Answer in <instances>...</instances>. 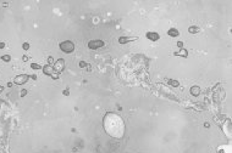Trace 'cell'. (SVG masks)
I'll list each match as a JSON object with an SVG mask.
<instances>
[{"label": "cell", "instance_id": "6da1fadb", "mask_svg": "<svg viewBox=\"0 0 232 153\" xmlns=\"http://www.w3.org/2000/svg\"><path fill=\"white\" fill-rule=\"evenodd\" d=\"M105 131L115 139H121L125 134V124L123 120L115 113H107L104 118Z\"/></svg>", "mask_w": 232, "mask_h": 153}, {"label": "cell", "instance_id": "7a4b0ae2", "mask_svg": "<svg viewBox=\"0 0 232 153\" xmlns=\"http://www.w3.org/2000/svg\"><path fill=\"white\" fill-rule=\"evenodd\" d=\"M60 49L62 52L65 54H71L74 51V44L71 42V40H65L60 44Z\"/></svg>", "mask_w": 232, "mask_h": 153}, {"label": "cell", "instance_id": "3957f363", "mask_svg": "<svg viewBox=\"0 0 232 153\" xmlns=\"http://www.w3.org/2000/svg\"><path fill=\"white\" fill-rule=\"evenodd\" d=\"M43 72L45 75H50L53 79H57L59 78V73L57 72H55V69L50 66V64H47V66L43 67Z\"/></svg>", "mask_w": 232, "mask_h": 153}, {"label": "cell", "instance_id": "277c9868", "mask_svg": "<svg viewBox=\"0 0 232 153\" xmlns=\"http://www.w3.org/2000/svg\"><path fill=\"white\" fill-rule=\"evenodd\" d=\"M105 45V43L103 40H90L88 42V47L90 50H97V49H100Z\"/></svg>", "mask_w": 232, "mask_h": 153}, {"label": "cell", "instance_id": "5b68a950", "mask_svg": "<svg viewBox=\"0 0 232 153\" xmlns=\"http://www.w3.org/2000/svg\"><path fill=\"white\" fill-rule=\"evenodd\" d=\"M28 79H29V75H27V74H20V75H17V77L14 79V83L17 84V85H23V84H26L28 82Z\"/></svg>", "mask_w": 232, "mask_h": 153}, {"label": "cell", "instance_id": "8992f818", "mask_svg": "<svg viewBox=\"0 0 232 153\" xmlns=\"http://www.w3.org/2000/svg\"><path fill=\"white\" fill-rule=\"evenodd\" d=\"M53 68L55 69V72H57V73H61V72L64 71V68H65V60L59 59V60L55 62V64L53 66Z\"/></svg>", "mask_w": 232, "mask_h": 153}, {"label": "cell", "instance_id": "52a82bcc", "mask_svg": "<svg viewBox=\"0 0 232 153\" xmlns=\"http://www.w3.org/2000/svg\"><path fill=\"white\" fill-rule=\"evenodd\" d=\"M138 37H120L119 38V43L121 45L126 44V43H130V42H135V40H137Z\"/></svg>", "mask_w": 232, "mask_h": 153}, {"label": "cell", "instance_id": "ba28073f", "mask_svg": "<svg viewBox=\"0 0 232 153\" xmlns=\"http://www.w3.org/2000/svg\"><path fill=\"white\" fill-rule=\"evenodd\" d=\"M145 37H147V39L152 40V42H156V40L160 39V35L156 33V32H148V33L145 34Z\"/></svg>", "mask_w": 232, "mask_h": 153}, {"label": "cell", "instance_id": "9c48e42d", "mask_svg": "<svg viewBox=\"0 0 232 153\" xmlns=\"http://www.w3.org/2000/svg\"><path fill=\"white\" fill-rule=\"evenodd\" d=\"M168 34H169L170 37H172V38H176V37L180 35V32H178L177 29H175V28H171V29L168 30Z\"/></svg>", "mask_w": 232, "mask_h": 153}, {"label": "cell", "instance_id": "30bf717a", "mask_svg": "<svg viewBox=\"0 0 232 153\" xmlns=\"http://www.w3.org/2000/svg\"><path fill=\"white\" fill-rule=\"evenodd\" d=\"M190 94H192L193 96H198L200 94V87L199 86H192L190 87Z\"/></svg>", "mask_w": 232, "mask_h": 153}, {"label": "cell", "instance_id": "8fae6325", "mask_svg": "<svg viewBox=\"0 0 232 153\" xmlns=\"http://www.w3.org/2000/svg\"><path fill=\"white\" fill-rule=\"evenodd\" d=\"M175 55H176V56H182V57H187V55H188V54H187V51H186V49H182L181 51H178V52H176Z\"/></svg>", "mask_w": 232, "mask_h": 153}, {"label": "cell", "instance_id": "7c38bea8", "mask_svg": "<svg viewBox=\"0 0 232 153\" xmlns=\"http://www.w3.org/2000/svg\"><path fill=\"white\" fill-rule=\"evenodd\" d=\"M168 83H169L171 86H175V87H177V86L180 85V83L177 82V80H172V79H168Z\"/></svg>", "mask_w": 232, "mask_h": 153}, {"label": "cell", "instance_id": "4fadbf2b", "mask_svg": "<svg viewBox=\"0 0 232 153\" xmlns=\"http://www.w3.org/2000/svg\"><path fill=\"white\" fill-rule=\"evenodd\" d=\"M188 32H189L190 34H193V33H197V32H199V28L195 27V26H192V27H189Z\"/></svg>", "mask_w": 232, "mask_h": 153}, {"label": "cell", "instance_id": "5bb4252c", "mask_svg": "<svg viewBox=\"0 0 232 153\" xmlns=\"http://www.w3.org/2000/svg\"><path fill=\"white\" fill-rule=\"evenodd\" d=\"M1 60L5 61V62H9V61L11 60V57H10L9 55H4V56H1Z\"/></svg>", "mask_w": 232, "mask_h": 153}, {"label": "cell", "instance_id": "9a60e30c", "mask_svg": "<svg viewBox=\"0 0 232 153\" xmlns=\"http://www.w3.org/2000/svg\"><path fill=\"white\" fill-rule=\"evenodd\" d=\"M33 69H39L40 68V66H38V64L37 63H32V66H31Z\"/></svg>", "mask_w": 232, "mask_h": 153}, {"label": "cell", "instance_id": "2e32d148", "mask_svg": "<svg viewBox=\"0 0 232 153\" xmlns=\"http://www.w3.org/2000/svg\"><path fill=\"white\" fill-rule=\"evenodd\" d=\"M28 47H29V45H28L27 43H26V44H23V49H24V50H28Z\"/></svg>", "mask_w": 232, "mask_h": 153}, {"label": "cell", "instance_id": "e0dca14e", "mask_svg": "<svg viewBox=\"0 0 232 153\" xmlns=\"http://www.w3.org/2000/svg\"><path fill=\"white\" fill-rule=\"evenodd\" d=\"M79 66H81V67H86V66H87V63H86V62H83V61H82V62L79 63Z\"/></svg>", "mask_w": 232, "mask_h": 153}, {"label": "cell", "instance_id": "ac0fdd59", "mask_svg": "<svg viewBox=\"0 0 232 153\" xmlns=\"http://www.w3.org/2000/svg\"><path fill=\"white\" fill-rule=\"evenodd\" d=\"M26 94H27V91H26V90H23V91L21 92V96H24V95H26Z\"/></svg>", "mask_w": 232, "mask_h": 153}, {"label": "cell", "instance_id": "d6986e66", "mask_svg": "<svg viewBox=\"0 0 232 153\" xmlns=\"http://www.w3.org/2000/svg\"><path fill=\"white\" fill-rule=\"evenodd\" d=\"M4 46H5V44H4V43H0V47H1V49H3Z\"/></svg>", "mask_w": 232, "mask_h": 153}, {"label": "cell", "instance_id": "ffe728a7", "mask_svg": "<svg viewBox=\"0 0 232 153\" xmlns=\"http://www.w3.org/2000/svg\"><path fill=\"white\" fill-rule=\"evenodd\" d=\"M0 91H3V86H0Z\"/></svg>", "mask_w": 232, "mask_h": 153}]
</instances>
